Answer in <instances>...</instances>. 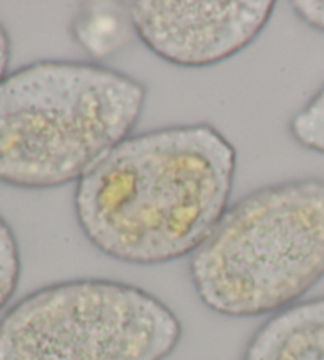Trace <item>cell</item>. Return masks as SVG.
Masks as SVG:
<instances>
[{
  "mask_svg": "<svg viewBox=\"0 0 324 360\" xmlns=\"http://www.w3.org/2000/svg\"><path fill=\"white\" fill-rule=\"evenodd\" d=\"M276 10L269 0L180 2L138 0L127 5L133 32L170 64L209 67L233 58L263 32Z\"/></svg>",
  "mask_w": 324,
  "mask_h": 360,
  "instance_id": "5",
  "label": "cell"
},
{
  "mask_svg": "<svg viewBox=\"0 0 324 360\" xmlns=\"http://www.w3.org/2000/svg\"><path fill=\"white\" fill-rule=\"evenodd\" d=\"M242 360H324V297L277 311L253 335Z\"/></svg>",
  "mask_w": 324,
  "mask_h": 360,
  "instance_id": "6",
  "label": "cell"
},
{
  "mask_svg": "<svg viewBox=\"0 0 324 360\" xmlns=\"http://www.w3.org/2000/svg\"><path fill=\"white\" fill-rule=\"evenodd\" d=\"M238 154L210 124L130 135L76 183L86 238L119 262L157 265L195 252L227 213Z\"/></svg>",
  "mask_w": 324,
  "mask_h": 360,
  "instance_id": "1",
  "label": "cell"
},
{
  "mask_svg": "<svg viewBox=\"0 0 324 360\" xmlns=\"http://www.w3.org/2000/svg\"><path fill=\"white\" fill-rule=\"evenodd\" d=\"M144 84L114 68L43 60L0 82V183L51 189L78 183L132 135Z\"/></svg>",
  "mask_w": 324,
  "mask_h": 360,
  "instance_id": "2",
  "label": "cell"
},
{
  "mask_svg": "<svg viewBox=\"0 0 324 360\" xmlns=\"http://www.w3.org/2000/svg\"><path fill=\"white\" fill-rule=\"evenodd\" d=\"M11 58V40L2 24H0V82L7 77L8 64Z\"/></svg>",
  "mask_w": 324,
  "mask_h": 360,
  "instance_id": "10",
  "label": "cell"
},
{
  "mask_svg": "<svg viewBox=\"0 0 324 360\" xmlns=\"http://www.w3.org/2000/svg\"><path fill=\"white\" fill-rule=\"evenodd\" d=\"M180 338L179 318L155 295L109 279H74L8 308L0 360H165Z\"/></svg>",
  "mask_w": 324,
  "mask_h": 360,
  "instance_id": "4",
  "label": "cell"
},
{
  "mask_svg": "<svg viewBox=\"0 0 324 360\" xmlns=\"http://www.w3.org/2000/svg\"><path fill=\"white\" fill-rule=\"evenodd\" d=\"M323 276L321 178L272 184L241 198L190 259L199 300L231 318L282 311Z\"/></svg>",
  "mask_w": 324,
  "mask_h": 360,
  "instance_id": "3",
  "label": "cell"
},
{
  "mask_svg": "<svg viewBox=\"0 0 324 360\" xmlns=\"http://www.w3.org/2000/svg\"><path fill=\"white\" fill-rule=\"evenodd\" d=\"M291 7L299 20L324 34V0H297Z\"/></svg>",
  "mask_w": 324,
  "mask_h": 360,
  "instance_id": "9",
  "label": "cell"
},
{
  "mask_svg": "<svg viewBox=\"0 0 324 360\" xmlns=\"http://www.w3.org/2000/svg\"><path fill=\"white\" fill-rule=\"evenodd\" d=\"M20 278V246L8 222L0 216V311L13 299Z\"/></svg>",
  "mask_w": 324,
  "mask_h": 360,
  "instance_id": "8",
  "label": "cell"
},
{
  "mask_svg": "<svg viewBox=\"0 0 324 360\" xmlns=\"http://www.w3.org/2000/svg\"><path fill=\"white\" fill-rule=\"evenodd\" d=\"M290 134L301 146L324 154V86L290 121Z\"/></svg>",
  "mask_w": 324,
  "mask_h": 360,
  "instance_id": "7",
  "label": "cell"
}]
</instances>
